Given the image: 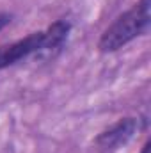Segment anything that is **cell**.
<instances>
[{"instance_id": "277c9868", "label": "cell", "mask_w": 151, "mask_h": 153, "mask_svg": "<svg viewBox=\"0 0 151 153\" xmlns=\"http://www.w3.org/2000/svg\"><path fill=\"white\" fill-rule=\"evenodd\" d=\"M11 22H13V14H9V13H0V30H4Z\"/></svg>"}, {"instance_id": "7a4b0ae2", "label": "cell", "mask_w": 151, "mask_h": 153, "mask_svg": "<svg viewBox=\"0 0 151 153\" xmlns=\"http://www.w3.org/2000/svg\"><path fill=\"white\" fill-rule=\"evenodd\" d=\"M151 25V0H137L128 11L121 13L103 30L98 39L101 53H112L132 43L133 39L146 36Z\"/></svg>"}, {"instance_id": "3957f363", "label": "cell", "mask_w": 151, "mask_h": 153, "mask_svg": "<svg viewBox=\"0 0 151 153\" xmlns=\"http://www.w3.org/2000/svg\"><path fill=\"white\" fill-rule=\"evenodd\" d=\"M144 119L141 117H121L115 123H112L109 128L101 130L96 137H94V146L100 153H114L119 148H123L124 144H128L135 134H139L141 130V123Z\"/></svg>"}, {"instance_id": "6da1fadb", "label": "cell", "mask_w": 151, "mask_h": 153, "mask_svg": "<svg viewBox=\"0 0 151 153\" xmlns=\"http://www.w3.org/2000/svg\"><path fill=\"white\" fill-rule=\"evenodd\" d=\"M70 32H71V22L66 18H59L53 23H50L44 30L30 32L21 39L0 45V71L32 55L59 50L68 41Z\"/></svg>"}, {"instance_id": "5b68a950", "label": "cell", "mask_w": 151, "mask_h": 153, "mask_svg": "<svg viewBox=\"0 0 151 153\" xmlns=\"http://www.w3.org/2000/svg\"><path fill=\"white\" fill-rule=\"evenodd\" d=\"M150 150H151V141L148 139V141L142 144V148H141V153H150Z\"/></svg>"}]
</instances>
